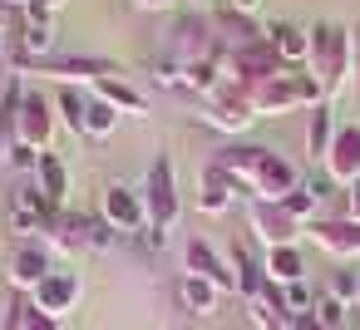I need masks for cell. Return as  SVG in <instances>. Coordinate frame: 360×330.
<instances>
[{"label": "cell", "mask_w": 360, "mask_h": 330, "mask_svg": "<svg viewBox=\"0 0 360 330\" xmlns=\"http://www.w3.org/2000/svg\"><path fill=\"white\" fill-rule=\"evenodd\" d=\"M212 168H222L237 187H247L252 202H281L286 192L301 187V173L276 148H262V143H227L212 153Z\"/></svg>", "instance_id": "1"}, {"label": "cell", "mask_w": 360, "mask_h": 330, "mask_svg": "<svg viewBox=\"0 0 360 330\" xmlns=\"http://www.w3.org/2000/svg\"><path fill=\"white\" fill-rule=\"evenodd\" d=\"M306 65H311L316 84L326 89V104H330L335 94L350 89V74H355V35L345 25H335V20H316L311 25V60Z\"/></svg>", "instance_id": "2"}, {"label": "cell", "mask_w": 360, "mask_h": 330, "mask_svg": "<svg viewBox=\"0 0 360 330\" xmlns=\"http://www.w3.org/2000/svg\"><path fill=\"white\" fill-rule=\"evenodd\" d=\"M143 212H148L143 242L153 251H163L168 246V232L178 227V212H183V197H178V178H173V158L168 153H158L153 168H148V178H143Z\"/></svg>", "instance_id": "3"}, {"label": "cell", "mask_w": 360, "mask_h": 330, "mask_svg": "<svg viewBox=\"0 0 360 330\" xmlns=\"http://www.w3.org/2000/svg\"><path fill=\"white\" fill-rule=\"evenodd\" d=\"M247 99H252V109L266 119V114L316 109V104H326V89L316 84V74H311V70H306V74H296V70H281V74H271L266 84L247 89Z\"/></svg>", "instance_id": "4"}, {"label": "cell", "mask_w": 360, "mask_h": 330, "mask_svg": "<svg viewBox=\"0 0 360 330\" xmlns=\"http://www.w3.org/2000/svg\"><path fill=\"white\" fill-rule=\"evenodd\" d=\"M60 212H65V207H55L35 183H20V187L11 192V202H6V222H11V232H15L20 242H45Z\"/></svg>", "instance_id": "5"}, {"label": "cell", "mask_w": 360, "mask_h": 330, "mask_svg": "<svg viewBox=\"0 0 360 330\" xmlns=\"http://www.w3.org/2000/svg\"><path fill=\"white\" fill-rule=\"evenodd\" d=\"M286 65H281V55L271 50V40L262 35V40H247V45H237L232 55H227V79L237 84V89H257V84H266L271 74H281Z\"/></svg>", "instance_id": "6"}, {"label": "cell", "mask_w": 360, "mask_h": 330, "mask_svg": "<svg viewBox=\"0 0 360 330\" xmlns=\"http://www.w3.org/2000/svg\"><path fill=\"white\" fill-rule=\"evenodd\" d=\"M25 74H50V79H65V84H99V79H114L119 65L114 60H99V55H50V60H35Z\"/></svg>", "instance_id": "7"}, {"label": "cell", "mask_w": 360, "mask_h": 330, "mask_svg": "<svg viewBox=\"0 0 360 330\" xmlns=\"http://www.w3.org/2000/svg\"><path fill=\"white\" fill-rule=\"evenodd\" d=\"M99 217L119 232V237H139L148 232V212H143V192L124 187V183H109L104 197H99Z\"/></svg>", "instance_id": "8"}, {"label": "cell", "mask_w": 360, "mask_h": 330, "mask_svg": "<svg viewBox=\"0 0 360 330\" xmlns=\"http://www.w3.org/2000/svg\"><path fill=\"white\" fill-rule=\"evenodd\" d=\"M202 119H207L212 128H222V133H247V128H252L262 114L252 109L247 89H237V84L227 79V84H222L212 99H207V114H202Z\"/></svg>", "instance_id": "9"}, {"label": "cell", "mask_w": 360, "mask_h": 330, "mask_svg": "<svg viewBox=\"0 0 360 330\" xmlns=\"http://www.w3.org/2000/svg\"><path fill=\"white\" fill-rule=\"evenodd\" d=\"M247 222H252V237L271 251V246H296V237L306 232L296 217H286L281 202H252L247 207Z\"/></svg>", "instance_id": "10"}, {"label": "cell", "mask_w": 360, "mask_h": 330, "mask_svg": "<svg viewBox=\"0 0 360 330\" xmlns=\"http://www.w3.org/2000/svg\"><path fill=\"white\" fill-rule=\"evenodd\" d=\"M183 261H188V271H193V276L212 281L222 296H237V271H232V261H227V256H217V251H212V242L188 237V242H183Z\"/></svg>", "instance_id": "11"}, {"label": "cell", "mask_w": 360, "mask_h": 330, "mask_svg": "<svg viewBox=\"0 0 360 330\" xmlns=\"http://www.w3.org/2000/svg\"><path fill=\"white\" fill-rule=\"evenodd\" d=\"M79 296H84L79 276L55 266V271H50V276H45V281L30 291V305H35V310H45V315H55V320H65V315L79 305Z\"/></svg>", "instance_id": "12"}, {"label": "cell", "mask_w": 360, "mask_h": 330, "mask_svg": "<svg viewBox=\"0 0 360 330\" xmlns=\"http://www.w3.org/2000/svg\"><path fill=\"white\" fill-rule=\"evenodd\" d=\"M321 168H326V178L335 187H355L360 183V124H340L335 128V143H330Z\"/></svg>", "instance_id": "13"}, {"label": "cell", "mask_w": 360, "mask_h": 330, "mask_svg": "<svg viewBox=\"0 0 360 330\" xmlns=\"http://www.w3.org/2000/svg\"><path fill=\"white\" fill-rule=\"evenodd\" d=\"M50 138H55V99H45L40 89H25V104H20V143H30L35 153H50Z\"/></svg>", "instance_id": "14"}, {"label": "cell", "mask_w": 360, "mask_h": 330, "mask_svg": "<svg viewBox=\"0 0 360 330\" xmlns=\"http://www.w3.org/2000/svg\"><path fill=\"white\" fill-rule=\"evenodd\" d=\"M222 40L212 35V20H202V15H183L178 25H173V40H168V55L173 60H183V65H193V60H202V55H212Z\"/></svg>", "instance_id": "15"}, {"label": "cell", "mask_w": 360, "mask_h": 330, "mask_svg": "<svg viewBox=\"0 0 360 330\" xmlns=\"http://www.w3.org/2000/svg\"><path fill=\"white\" fill-rule=\"evenodd\" d=\"M50 271H55V251H50L45 242H20V246H15V256H11V286H15L20 296H30Z\"/></svg>", "instance_id": "16"}, {"label": "cell", "mask_w": 360, "mask_h": 330, "mask_svg": "<svg viewBox=\"0 0 360 330\" xmlns=\"http://www.w3.org/2000/svg\"><path fill=\"white\" fill-rule=\"evenodd\" d=\"M306 237L330 256L360 261V222H350V217H316V222H306Z\"/></svg>", "instance_id": "17"}, {"label": "cell", "mask_w": 360, "mask_h": 330, "mask_svg": "<svg viewBox=\"0 0 360 330\" xmlns=\"http://www.w3.org/2000/svg\"><path fill=\"white\" fill-rule=\"evenodd\" d=\"M20 104H25V79L11 74L0 89V163L11 158V148L20 143Z\"/></svg>", "instance_id": "18"}, {"label": "cell", "mask_w": 360, "mask_h": 330, "mask_svg": "<svg viewBox=\"0 0 360 330\" xmlns=\"http://www.w3.org/2000/svg\"><path fill=\"white\" fill-rule=\"evenodd\" d=\"M232 202H237V183H232L222 168H207V173L198 178V212H202V217H227Z\"/></svg>", "instance_id": "19"}, {"label": "cell", "mask_w": 360, "mask_h": 330, "mask_svg": "<svg viewBox=\"0 0 360 330\" xmlns=\"http://www.w3.org/2000/svg\"><path fill=\"white\" fill-rule=\"evenodd\" d=\"M266 40H271V50L281 55L286 70L311 60V30H301V25H291V20H271V25H266Z\"/></svg>", "instance_id": "20"}, {"label": "cell", "mask_w": 360, "mask_h": 330, "mask_svg": "<svg viewBox=\"0 0 360 330\" xmlns=\"http://www.w3.org/2000/svg\"><path fill=\"white\" fill-rule=\"evenodd\" d=\"M178 301H183V310H188V315L207 320V315H217V305H222V291H217L212 281H202V276L183 271V281H178Z\"/></svg>", "instance_id": "21"}, {"label": "cell", "mask_w": 360, "mask_h": 330, "mask_svg": "<svg viewBox=\"0 0 360 330\" xmlns=\"http://www.w3.org/2000/svg\"><path fill=\"white\" fill-rule=\"evenodd\" d=\"M94 99H104V104H114L119 114H129V119H148V99L124 79V74H114V79H99L94 84Z\"/></svg>", "instance_id": "22"}, {"label": "cell", "mask_w": 360, "mask_h": 330, "mask_svg": "<svg viewBox=\"0 0 360 330\" xmlns=\"http://www.w3.org/2000/svg\"><path fill=\"white\" fill-rule=\"evenodd\" d=\"M35 187H40L55 207L70 202V168H65L60 153H40V163H35Z\"/></svg>", "instance_id": "23"}, {"label": "cell", "mask_w": 360, "mask_h": 330, "mask_svg": "<svg viewBox=\"0 0 360 330\" xmlns=\"http://www.w3.org/2000/svg\"><path fill=\"white\" fill-rule=\"evenodd\" d=\"M232 271H237V296L242 301H262V291H266V261H257L252 256V246H237L232 251Z\"/></svg>", "instance_id": "24"}, {"label": "cell", "mask_w": 360, "mask_h": 330, "mask_svg": "<svg viewBox=\"0 0 360 330\" xmlns=\"http://www.w3.org/2000/svg\"><path fill=\"white\" fill-rule=\"evenodd\" d=\"M335 114H330V104H316L311 109V124H306V153H311V163H326V153H330V143H335Z\"/></svg>", "instance_id": "25"}, {"label": "cell", "mask_w": 360, "mask_h": 330, "mask_svg": "<svg viewBox=\"0 0 360 330\" xmlns=\"http://www.w3.org/2000/svg\"><path fill=\"white\" fill-rule=\"evenodd\" d=\"M266 276L276 281V286H291V281H306V261H301V251L296 246H271L266 256Z\"/></svg>", "instance_id": "26"}, {"label": "cell", "mask_w": 360, "mask_h": 330, "mask_svg": "<svg viewBox=\"0 0 360 330\" xmlns=\"http://www.w3.org/2000/svg\"><path fill=\"white\" fill-rule=\"evenodd\" d=\"M119 109L114 104H104V99H94L89 94V109H84V138H94V143H104V138H114L119 133Z\"/></svg>", "instance_id": "27"}, {"label": "cell", "mask_w": 360, "mask_h": 330, "mask_svg": "<svg viewBox=\"0 0 360 330\" xmlns=\"http://www.w3.org/2000/svg\"><path fill=\"white\" fill-rule=\"evenodd\" d=\"M55 109H60L65 128H70L75 138H84V109H89V94H79L75 84H65V89L55 94Z\"/></svg>", "instance_id": "28"}, {"label": "cell", "mask_w": 360, "mask_h": 330, "mask_svg": "<svg viewBox=\"0 0 360 330\" xmlns=\"http://www.w3.org/2000/svg\"><path fill=\"white\" fill-rule=\"evenodd\" d=\"M311 325H316V330H350V305H340V301H330V296H316Z\"/></svg>", "instance_id": "29"}, {"label": "cell", "mask_w": 360, "mask_h": 330, "mask_svg": "<svg viewBox=\"0 0 360 330\" xmlns=\"http://www.w3.org/2000/svg\"><path fill=\"white\" fill-rule=\"evenodd\" d=\"M326 296L355 310V305H360V271H330V281H326Z\"/></svg>", "instance_id": "30"}, {"label": "cell", "mask_w": 360, "mask_h": 330, "mask_svg": "<svg viewBox=\"0 0 360 330\" xmlns=\"http://www.w3.org/2000/svg\"><path fill=\"white\" fill-rule=\"evenodd\" d=\"M148 79H153L158 89H183V60H173V55L163 50L158 60H148Z\"/></svg>", "instance_id": "31"}, {"label": "cell", "mask_w": 360, "mask_h": 330, "mask_svg": "<svg viewBox=\"0 0 360 330\" xmlns=\"http://www.w3.org/2000/svg\"><path fill=\"white\" fill-rule=\"evenodd\" d=\"M281 207H286V217H296V222L306 227V222H316V207H321V197H316L311 187H296V192H286V197H281Z\"/></svg>", "instance_id": "32"}, {"label": "cell", "mask_w": 360, "mask_h": 330, "mask_svg": "<svg viewBox=\"0 0 360 330\" xmlns=\"http://www.w3.org/2000/svg\"><path fill=\"white\" fill-rule=\"evenodd\" d=\"M247 315H252L262 330H296V320H291L286 310H271L266 301H247Z\"/></svg>", "instance_id": "33"}, {"label": "cell", "mask_w": 360, "mask_h": 330, "mask_svg": "<svg viewBox=\"0 0 360 330\" xmlns=\"http://www.w3.org/2000/svg\"><path fill=\"white\" fill-rule=\"evenodd\" d=\"M114 246H119V232L104 217H89V251H114Z\"/></svg>", "instance_id": "34"}, {"label": "cell", "mask_w": 360, "mask_h": 330, "mask_svg": "<svg viewBox=\"0 0 360 330\" xmlns=\"http://www.w3.org/2000/svg\"><path fill=\"white\" fill-rule=\"evenodd\" d=\"M35 163H40V153H35L30 143H15L11 158H6V168H15V173H35Z\"/></svg>", "instance_id": "35"}, {"label": "cell", "mask_w": 360, "mask_h": 330, "mask_svg": "<svg viewBox=\"0 0 360 330\" xmlns=\"http://www.w3.org/2000/svg\"><path fill=\"white\" fill-rule=\"evenodd\" d=\"M25 330H65V320H55V315H45V310L25 305Z\"/></svg>", "instance_id": "36"}, {"label": "cell", "mask_w": 360, "mask_h": 330, "mask_svg": "<svg viewBox=\"0 0 360 330\" xmlns=\"http://www.w3.org/2000/svg\"><path fill=\"white\" fill-rule=\"evenodd\" d=\"M301 187H311L316 197H330V192H335V183L326 178V168H321V173H311V178H301Z\"/></svg>", "instance_id": "37"}, {"label": "cell", "mask_w": 360, "mask_h": 330, "mask_svg": "<svg viewBox=\"0 0 360 330\" xmlns=\"http://www.w3.org/2000/svg\"><path fill=\"white\" fill-rule=\"evenodd\" d=\"M345 217H350V222H360V183H355V187H345Z\"/></svg>", "instance_id": "38"}, {"label": "cell", "mask_w": 360, "mask_h": 330, "mask_svg": "<svg viewBox=\"0 0 360 330\" xmlns=\"http://www.w3.org/2000/svg\"><path fill=\"white\" fill-rule=\"evenodd\" d=\"M222 6H227V11H237V15H257L262 0H222Z\"/></svg>", "instance_id": "39"}, {"label": "cell", "mask_w": 360, "mask_h": 330, "mask_svg": "<svg viewBox=\"0 0 360 330\" xmlns=\"http://www.w3.org/2000/svg\"><path fill=\"white\" fill-rule=\"evenodd\" d=\"M11 20H15V11H11V0H0V35H11Z\"/></svg>", "instance_id": "40"}, {"label": "cell", "mask_w": 360, "mask_h": 330, "mask_svg": "<svg viewBox=\"0 0 360 330\" xmlns=\"http://www.w3.org/2000/svg\"><path fill=\"white\" fill-rule=\"evenodd\" d=\"M134 6H139V11H173L178 0H134Z\"/></svg>", "instance_id": "41"}, {"label": "cell", "mask_w": 360, "mask_h": 330, "mask_svg": "<svg viewBox=\"0 0 360 330\" xmlns=\"http://www.w3.org/2000/svg\"><path fill=\"white\" fill-rule=\"evenodd\" d=\"M355 35V109H360V30H350Z\"/></svg>", "instance_id": "42"}, {"label": "cell", "mask_w": 360, "mask_h": 330, "mask_svg": "<svg viewBox=\"0 0 360 330\" xmlns=\"http://www.w3.org/2000/svg\"><path fill=\"white\" fill-rule=\"evenodd\" d=\"M30 6H45V11H60V6H65V0H30Z\"/></svg>", "instance_id": "43"}, {"label": "cell", "mask_w": 360, "mask_h": 330, "mask_svg": "<svg viewBox=\"0 0 360 330\" xmlns=\"http://www.w3.org/2000/svg\"><path fill=\"white\" fill-rule=\"evenodd\" d=\"M0 60H11V35H0Z\"/></svg>", "instance_id": "44"}]
</instances>
